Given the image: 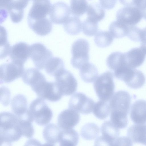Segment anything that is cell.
Instances as JSON below:
<instances>
[{
    "mask_svg": "<svg viewBox=\"0 0 146 146\" xmlns=\"http://www.w3.org/2000/svg\"><path fill=\"white\" fill-rule=\"evenodd\" d=\"M106 64L108 68L113 72V74L128 67L126 61L125 53L119 52H114L109 55L106 60Z\"/></svg>",
    "mask_w": 146,
    "mask_h": 146,
    "instance_id": "ffe728a7",
    "label": "cell"
},
{
    "mask_svg": "<svg viewBox=\"0 0 146 146\" xmlns=\"http://www.w3.org/2000/svg\"><path fill=\"white\" fill-rule=\"evenodd\" d=\"M121 80L130 88L137 89L141 88L144 84L145 78L140 70L129 68L123 75Z\"/></svg>",
    "mask_w": 146,
    "mask_h": 146,
    "instance_id": "ac0fdd59",
    "label": "cell"
},
{
    "mask_svg": "<svg viewBox=\"0 0 146 146\" xmlns=\"http://www.w3.org/2000/svg\"><path fill=\"white\" fill-rule=\"evenodd\" d=\"M21 77L24 83L30 86L32 88L46 80L44 75L38 70L34 68L25 69Z\"/></svg>",
    "mask_w": 146,
    "mask_h": 146,
    "instance_id": "7402d4cb",
    "label": "cell"
},
{
    "mask_svg": "<svg viewBox=\"0 0 146 146\" xmlns=\"http://www.w3.org/2000/svg\"><path fill=\"white\" fill-rule=\"evenodd\" d=\"M11 107L12 111L17 117L25 114L28 110L26 98L22 94L17 95L11 100Z\"/></svg>",
    "mask_w": 146,
    "mask_h": 146,
    "instance_id": "4316f807",
    "label": "cell"
},
{
    "mask_svg": "<svg viewBox=\"0 0 146 146\" xmlns=\"http://www.w3.org/2000/svg\"><path fill=\"white\" fill-rule=\"evenodd\" d=\"M78 140V134L75 130L72 128L61 129L59 142L60 145L76 146Z\"/></svg>",
    "mask_w": 146,
    "mask_h": 146,
    "instance_id": "83f0119b",
    "label": "cell"
},
{
    "mask_svg": "<svg viewBox=\"0 0 146 146\" xmlns=\"http://www.w3.org/2000/svg\"><path fill=\"white\" fill-rule=\"evenodd\" d=\"M22 136L17 116L8 112L1 113V145L5 144L9 145L13 142L18 141Z\"/></svg>",
    "mask_w": 146,
    "mask_h": 146,
    "instance_id": "7a4b0ae2",
    "label": "cell"
},
{
    "mask_svg": "<svg viewBox=\"0 0 146 146\" xmlns=\"http://www.w3.org/2000/svg\"><path fill=\"white\" fill-rule=\"evenodd\" d=\"M33 91L39 98L52 102L59 100L63 96L58 90L55 82H48L46 80Z\"/></svg>",
    "mask_w": 146,
    "mask_h": 146,
    "instance_id": "8fae6325",
    "label": "cell"
},
{
    "mask_svg": "<svg viewBox=\"0 0 146 146\" xmlns=\"http://www.w3.org/2000/svg\"><path fill=\"white\" fill-rule=\"evenodd\" d=\"M29 111L33 121L38 125H45L51 120L53 113L44 99L38 98L31 103Z\"/></svg>",
    "mask_w": 146,
    "mask_h": 146,
    "instance_id": "277c9868",
    "label": "cell"
},
{
    "mask_svg": "<svg viewBox=\"0 0 146 146\" xmlns=\"http://www.w3.org/2000/svg\"><path fill=\"white\" fill-rule=\"evenodd\" d=\"M131 101L129 94L123 90L116 92L109 101L110 121L119 129L124 128L127 125Z\"/></svg>",
    "mask_w": 146,
    "mask_h": 146,
    "instance_id": "6da1fadb",
    "label": "cell"
},
{
    "mask_svg": "<svg viewBox=\"0 0 146 146\" xmlns=\"http://www.w3.org/2000/svg\"><path fill=\"white\" fill-rule=\"evenodd\" d=\"M54 78V82L63 96L70 95L76 91L78 86L77 80L68 70L65 69Z\"/></svg>",
    "mask_w": 146,
    "mask_h": 146,
    "instance_id": "8992f818",
    "label": "cell"
},
{
    "mask_svg": "<svg viewBox=\"0 0 146 146\" xmlns=\"http://www.w3.org/2000/svg\"><path fill=\"white\" fill-rule=\"evenodd\" d=\"M65 31L71 35H77L80 33L82 23L80 19L76 16L70 17L63 24Z\"/></svg>",
    "mask_w": 146,
    "mask_h": 146,
    "instance_id": "f546056e",
    "label": "cell"
},
{
    "mask_svg": "<svg viewBox=\"0 0 146 146\" xmlns=\"http://www.w3.org/2000/svg\"><path fill=\"white\" fill-rule=\"evenodd\" d=\"M114 38L109 31H100L96 34L94 41L97 46L104 48L111 44Z\"/></svg>",
    "mask_w": 146,
    "mask_h": 146,
    "instance_id": "8d00e7d4",
    "label": "cell"
},
{
    "mask_svg": "<svg viewBox=\"0 0 146 146\" xmlns=\"http://www.w3.org/2000/svg\"><path fill=\"white\" fill-rule=\"evenodd\" d=\"M132 142L127 137H118L114 142V145H132Z\"/></svg>",
    "mask_w": 146,
    "mask_h": 146,
    "instance_id": "60d3db41",
    "label": "cell"
},
{
    "mask_svg": "<svg viewBox=\"0 0 146 146\" xmlns=\"http://www.w3.org/2000/svg\"><path fill=\"white\" fill-rule=\"evenodd\" d=\"M129 26L116 21L111 23L109 27V32L114 38L127 36Z\"/></svg>",
    "mask_w": 146,
    "mask_h": 146,
    "instance_id": "836d02e7",
    "label": "cell"
},
{
    "mask_svg": "<svg viewBox=\"0 0 146 146\" xmlns=\"http://www.w3.org/2000/svg\"><path fill=\"white\" fill-rule=\"evenodd\" d=\"M139 38V41L141 42L140 48L146 54V27L141 30Z\"/></svg>",
    "mask_w": 146,
    "mask_h": 146,
    "instance_id": "b9f144b4",
    "label": "cell"
},
{
    "mask_svg": "<svg viewBox=\"0 0 146 146\" xmlns=\"http://www.w3.org/2000/svg\"><path fill=\"white\" fill-rule=\"evenodd\" d=\"M141 12H142L143 17L146 20V9L141 11Z\"/></svg>",
    "mask_w": 146,
    "mask_h": 146,
    "instance_id": "bcb514c9",
    "label": "cell"
},
{
    "mask_svg": "<svg viewBox=\"0 0 146 146\" xmlns=\"http://www.w3.org/2000/svg\"><path fill=\"white\" fill-rule=\"evenodd\" d=\"M44 69L48 74L54 77L65 69L63 60L60 58L53 57L46 63Z\"/></svg>",
    "mask_w": 146,
    "mask_h": 146,
    "instance_id": "f1b7e54d",
    "label": "cell"
},
{
    "mask_svg": "<svg viewBox=\"0 0 146 146\" xmlns=\"http://www.w3.org/2000/svg\"><path fill=\"white\" fill-rule=\"evenodd\" d=\"M90 44L86 39L80 38L73 44L71 48L72 57L71 63L73 67L80 69L85 63L88 62Z\"/></svg>",
    "mask_w": 146,
    "mask_h": 146,
    "instance_id": "5b68a950",
    "label": "cell"
},
{
    "mask_svg": "<svg viewBox=\"0 0 146 146\" xmlns=\"http://www.w3.org/2000/svg\"><path fill=\"white\" fill-rule=\"evenodd\" d=\"M0 83H10L22 76L24 71V64L13 61L0 66Z\"/></svg>",
    "mask_w": 146,
    "mask_h": 146,
    "instance_id": "30bf717a",
    "label": "cell"
},
{
    "mask_svg": "<svg viewBox=\"0 0 146 146\" xmlns=\"http://www.w3.org/2000/svg\"><path fill=\"white\" fill-rule=\"evenodd\" d=\"M79 69L80 75L86 82H92L98 77V69L94 64L89 62L84 64Z\"/></svg>",
    "mask_w": 146,
    "mask_h": 146,
    "instance_id": "484cf974",
    "label": "cell"
},
{
    "mask_svg": "<svg viewBox=\"0 0 146 146\" xmlns=\"http://www.w3.org/2000/svg\"><path fill=\"white\" fill-rule=\"evenodd\" d=\"M29 13L27 21L47 18L51 7L50 0H34Z\"/></svg>",
    "mask_w": 146,
    "mask_h": 146,
    "instance_id": "4fadbf2b",
    "label": "cell"
},
{
    "mask_svg": "<svg viewBox=\"0 0 146 146\" xmlns=\"http://www.w3.org/2000/svg\"><path fill=\"white\" fill-rule=\"evenodd\" d=\"M143 17L141 11L135 7H125L119 9L116 15V21L127 26L135 25Z\"/></svg>",
    "mask_w": 146,
    "mask_h": 146,
    "instance_id": "7c38bea8",
    "label": "cell"
},
{
    "mask_svg": "<svg viewBox=\"0 0 146 146\" xmlns=\"http://www.w3.org/2000/svg\"><path fill=\"white\" fill-rule=\"evenodd\" d=\"M87 0H70L71 13L74 16L79 17L86 11L88 6Z\"/></svg>",
    "mask_w": 146,
    "mask_h": 146,
    "instance_id": "d590c367",
    "label": "cell"
},
{
    "mask_svg": "<svg viewBox=\"0 0 146 146\" xmlns=\"http://www.w3.org/2000/svg\"><path fill=\"white\" fill-rule=\"evenodd\" d=\"M80 119L78 112L69 108L63 110L59 114L58 125L62 130L72 129L78 123Z\"/></svg>",
    "mask_w": 146,
    "mask_h": 146,
    "instance_id": "9a60e30c",
    "label": "cell"
},
{
    "mask_svg": "<svg viewBox=\"0 0 146 146\" xmlns=\"http://www.w3.org/2000/svg\"><path fill=\"white\" fill-rule=\"evenodd\" d=\"M94 101L81 92H77L70 98L68 103L69 108L82 114H87L93 111Z\"/></svg>",
    "mask_w": 146,
    "mask_h": 146,
    "instance_id": "ba28073f",
    "label": "cell"
},
{
    "mask_svg": "<svg viewBox=\"0 0 146 146\" xmlns=\"http://www.w3.org/2000/svg\"><path fill=\"white\" fill-rule=\"evenodd\" d=\"M130 117L137 124L146 123V101L140 100L134 102L131 107Z\"/></svg>",
    "mask_w": 146,
    "mask_h": 146,
    "instance_id": "d6986e66",
    "label": "cell"
},
{
    "mask_svg": "<svg viewBox=\"0 0 146 146\" xmlns=\"http://www.w3.org/2000/svg\"><path fill=\"white\" fill-rule=\"evenodd\" d=\"M88 18L98 23L104 17L105 13L104 8L97 3L88 5L87 11Z\"/></svg>",
    "mask_w": 146,
    "mask_h": 146,
    "instance_id": "1f68e13d",
    "label": "cell"
},
{
    "mask_svg": "<svg viewBox=\"0 0 146 146\" xmlns=\"http://www.w3.org/2000/svg\"><path fill=\"white\" fill-rule=\"evenodd\" d=\"M100 132V128L96 124L90 123L85 124L82 127L80 134L84 139L91 140L97 138Z\"/></svg>",
    "mask_w": 146,
    "mask_h": 146,
    "instance_id": "d6a6232c",
    "label": "cell"
},
{
    "mask_svg": "<svg viewBox=\"0 0 146 146\" xmlns=\"http://www.w3.org/2000/svg\"><path fill=\"white\" fill-rule=\"evenodd\" d=\"M2 44H1V58L3 59L7 57L9 54L11 47L7 41V36L6 33L5 34L3 33Z\"/></svg>",
    "mask_w": 146,
    "mask_h": 146,
    "instance_id": "f35d334b",
    "label": "cell"
},
{
    "mask_svg": "<svg viewBox=\"0 0 146 146\" xmlns=\"http://www.w3.org/2000/svg\"><path fill=\"white\" fill-rule=\"evenodd\" d=\"M18 118L19 125L22 135L28 138H31L34 133V129L32 125L33 120L30 117Z\"/></svg>",
    "mask_w": 146,
    "mask_h": 146,
    "instance_id": "e575fe53",
    "label": "cell"
},
{
    "mask_svg": "<svg viewBox=\"0 0 146 146\" xmlns=\"http://www.w3.org/2000/svg\"><path fill=\"white\" fill-rule=\"evenodd\" d=\"M93 111L94 115L97 118L102 120L106 119L111 111L109 101H98L94 104Z\"/></svg>",
    "mask_w": 146,
    "mask_h": 146,
    "instance_id": "4dcf8cb0",
    "label": "cell"
},
{
    "mask_svg": "<svg viewBox=\"0 0 146 146\" xmlns=\"http://www.w3.org/2000/svg\"><path fill=\"white\" fill-rule=\"evenodd\" d=\"M113 75L108 71L97 78L94 83V87L96 95L100 100L109 101L114 92Z\"/></svg>",
    "mask_w": 146,
    "mask_h": 146,
    "instance_id": "3957f363",
    "label": "cell"
},
{
    "mask_svg": "<svg viewBox=\"0 0 146 146\" xmlns=\"http://www.w3.org/2000/svg\"><path fill=\"white\" fill-rule=\"evenodd\" d=\"M30 57L35 66L42 70L49 60L53 57L52 52L43 44L36 42L30 46Z\"/></svg>",
    "mask_w": 146,
    "mask_h": 146,
    "instance_id": "52a82bcc",
    "label": "cell"
},
{
    "mask_svg": "<svg viewBox=\"0 0 146 146\" xmlns=\"http://www.w3.org/2000/svg\"><path fill=\"white\" fill-rule=\"evenodd\" d=\"M70 13L68 5L64 2L59 1L52 5L49 18L54 24H63L70 17Z\"/></svg>",
    "mask_w": 146,
    "mask_h": 146,
    "instance_id": "5bb4252c",
    "label": "cell"
},
{
    "mask_svg": "<svg viewBox=\"0 0 146 146\" xmlns=\"http://www.w3.org/2000/svg\"><path fill=\"white\" fill-rule=\"evenodd\" d=\"M127 136L132 143L146 145V125L137 124L130 127L127 130Z\"/></svg>",
    "mask_w": 146,
    "mask_h": 146,
    "instance_id": "603a6c76",
    "label": "cell"
},
{
    "mask_svg": "<svg viewBox=\"0 0 146 146\" xmlns=\"http://www.w3.org/2000/svg\"><path fill=\"white\" fill-rule=\"evenodd\" d=\"M125 54L127 66L133 69H135L142 64L146 55L140 47L133 48Z\"/></svg>",
    "mask_w": 146,
    "mask_h": 146,
    "instance_id": "44dd1931",
    "label": "cell"
},
{
    "mask_svg": "<svg viewBox=\"0 0 146 146\" xmlns=\"http://www.w3.org/2000/svg\"><path fill=\"white\" fill-rule=\"evenodd\" d=\"M61 129L58 126L54 123H50L46 126L43 132V138L46 144L54 145L59 143Z\"/></svg>",
    "mask_w": 146,
    "mask_h": 146,
    "instance_id": "d4e9b609",
    "label": "cell"
},
{
    "mask_svg": "<svg viewBox=\"0 0 146 146\" xmlns=\"http://www.w3.org/2000/svg\"><path fill=\"white\" fill-rule=\"evenodd\" d=\"M136 0H119L120 3L125 7H132L135 5Z\"/></svg>",
    "mask_w": 146,
    "mask_h": 146,
    "instance_id": "f6af8a7d",
    "label": "cell"
},
{
    "mask_svg": "<svg viewBox=\"0 0 146 146\" xmlns=\"http://www.w3.org/2000/svg\"><path fill=\"white\" fill-rule=\"evenodd\" d=\"M135 7L142 11L146 9V0H136Z\"/></svg>",
    "mask_w": 146,
    "mask_h": 146,
    "instance_id": "ee69618b",
    "label": "cell"
},
{
    "mask_svg": "<svg viewBox=\"0 0 146 146\" xmlns=\"http://www.w3.org/2000/svg\"><path fill=\"white\" fill-rule=\"evenodd\" d=\"M102 135L96 139L95 145H114L116 139L119 137V129L111 121H105L101 127Z\"/></svg>",
    "mask_w": 146,
    "mask_h": 146,
    "instance_id": "9c48e42d",
    "label": "cell"
},
{
    "mask_svg": "<svg viewBox=\"0 0 146 146\" xmlns=\"http://www.w3.org/2000/svg\"><path fill=\"white\" fill-rule=\"evenodd\" d=\"M9 55L12 61L24 64L30 57V46L26 42H18L11 46Z\"/></svg>",
    "mask_w": 146,
    "mask_h": 146,
    "instance_id": "e0dca14e",
    "label": "cell"
},
{
    "mask_svg": "<svg viewBox=\"0 0 146 146\" xmlns=\"http://www.w3.org/2000/svg\"><path fill=\"white\" fill-rule=\"evenodd\" d=\"M29 28L38 35L44 36L48 35L52 29V24L49 18L28 22Z\"/></svg>",
    "mask_w": 146,
    "mask_h": 146,
    "instance_id": "cb8c5ba5",
    "label": "cell"
},
{
    "mask_svg": "<svg viewBox=\"0 0 146 146\" xmlns=\"http://www.w3.org/2000/svg\"><path fill=\"white\" fill-rule=\"evenodd\" d=\"M141 30L135 25L129 26L127 36L132 41H139Z\"/></svg>",
    "mask_w": 146,
    "mask_h": 146,
    "instance_id": "ab89813d",
    "label": "cell"
},
{
    "mask_svg": "<svg viewBox=\"0 0 146 146\" xmlns=\"http://www.w3.org/2000/svg\"><path fill=\"white\" fill-rule=\"evenodd\" d=\"M32 0V1H34V0Z\"/></svg>",
    "mask_w": 146,
    "mask_h": 146,
    "instance_id": "7dc6e473",
    "label": "cell"
},
{
    "mask_svg": "<svg viewBox=\"0 0 146 146\" xmlns=\"http://www.w3.org/2000/svg\"><path fill=\"white\" fill-rule=\"evenodd\" d=\"M101 5L104 8L111 9L115 6L117 0H99Z\"/></svg>",
    "mask_w": 146,
    "mask_h": 146,
    "instance_id": "7bdbcfd3",
    "label": "cell"
},
{
    "mask_svg": "<svg viewBox=\"0 0 146 146\" xmlns=\"http://www.w3.org/2000/svg\"><path fill=\"white\" fill-rule=\"evenodd\" d=\"M29 0H11L5 10L8 12L13 22L18 23L23 18L24 9L28 5Z\"/></svg>",
    "mask_w": 146,
    "mask_h": 146,
    "instance_id": "2e32d148",
    "label": "cell"
},
{
    "mask_svg": "<svg viewBox=\"0 0 146 146\" xmlns=\"http://www.w3.org/2000/svg\"><path fill=\"white\" fill-rule=\"evenodd\" d=\"M98 23L87 18L82 23L83 32L88 36H94L98 31Z\"/></svg>",
    "mask_w": 146,
    "mask_h": 146,
    "instance_id": "74e56055",
    "label": "cell"
}]
</instances>
